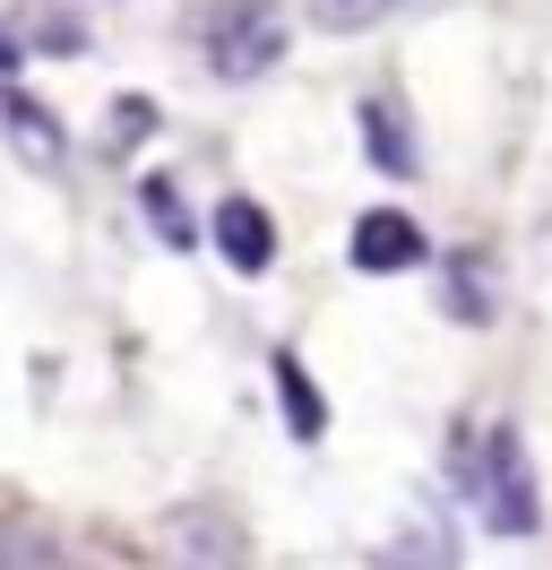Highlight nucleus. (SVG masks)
<instances>
[{
  "label": "nucleus",
  "mask_w": 552,
  "mask_h": 570,
  "mask_svg": "<svg viewBox=\"0 0 552 570\" xmlns=\"http://www.w3.org/2000/svg\"><path fill=\"white\" fill-rule=\"evenodd\" d=\"M285 0H207L199 9V52L225 87H250L285 61Z\"/></svg>",
  "instance_id": "2"
},
{
  "label": "nucleus",
  "mask_w": 552,
  "mask_h": 570,
  "mask_svg": "<svg viewBox=\"0 0 552 570\" xmlns=\"http://www.w3.org/2000/svg\"><path fill=\"white\" fill-rule=\"evenodd\" d=\"M147 216H156L165 243H190V216H181V190H172V181H147Z\"/></svg>",
  "instance_id": "7"
},
{
  "label": "nucleus",
  "mask_w": 552,
  "mask_h": 570,
  "mask_svg": "<svg viewBox=\"0 0 552 570\" xmlns=\"http://www.w3.org/2000/svg\"><path fill=\"white\" fill-rule=\"evenodd\" d=\"M457 493H466V510H475L492 535H535V528H544L518 424H475V432H457Z\"/></svg>",
  "instance_id": "1"
},
{
  "label": "nucleus",
  "mask_w": 552,
  "mask_h": 570,
  "mask_svg": "<svg viewBox=\"0 0 552 570\" xmlns=\"http://www.w3.org/2000/svg\"><path fill=\"white\" fill-rule=\"evenodd\" d=\"M276 381H285V397H294V432H303V441H319V424H328V415H319V390H303V363H276Z\"/></svg>",
  "instance_id": "6"
},
{
  "label": "nucleus",
  "mask_w": 552,
  "mask_h": 570,
  "mask_svg": "<svg viewBox=\"0 0 552 570\" xmlns=\"http://www.w3.org/2000/svg\"><path fill=\"white\" fill-rule=\"evenodd\" d=\"M423 259H432V243H423V225L406 208L354 216V268L363 277H397V268H423Z\"/></svg>",
  "instance_id": "3"
},
{
  "label": "nucleus",
  "mask_w": 552,
  "mask_h": 570,
  "mask_svg": "<svg viewBox=\"0 0 552 570\" xmlns=\"http://www.w3.org/2000/svg\"><path fill=\"white\" fill-rule=\"evenodd\" d=\"M207 234H216V250H225V268H241V277H259V268L276 259V225H268L259 199H225Z\"/></svg>",
  "instance_id": "4"
},
{
  "label": "nucleus",
  "mask_w": 552,
  "mask_h": 570,
  "mask_svg": "<svg viewBox=\"0 0 552 570\" xmlns=\"http://www.w3.org/2000/svg\"><path fill=\"white\" fill-rule=\"evenodd\" d=\"M363 156H372L388 181H414V174H423V147L406 139V112L388 105V96H372V105H363Z\"/></svg>",
  "instance_id": "5"
}]
</instances>
